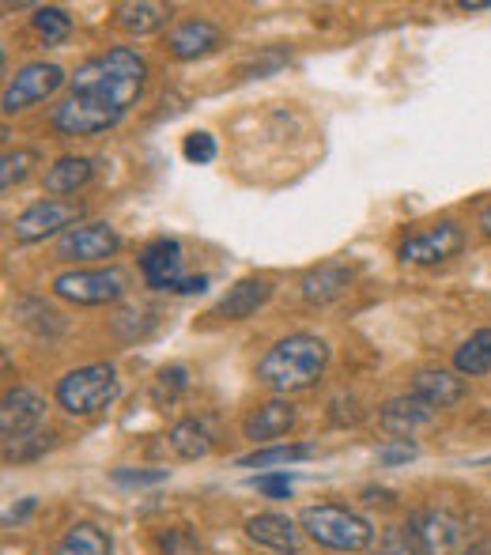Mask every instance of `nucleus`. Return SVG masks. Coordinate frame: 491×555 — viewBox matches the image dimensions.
Returning <instances> with one entry per match:
<instances>
[{
    "instance_id": "1",
    "label": "nucleus",
    "mask_w": 491,
    "mask_h": 555,
    "mask_svg": "<svg viewBox=\"0 0 491 555\" xmlns=\"http://www.w3.org/2000/svg\"><path fill=\"white\" fill-rule=\"evenodd\" d=\"M144 80H147V65H144V57L132 50H111V53H103V57H91L68 76L73 95L103 99V103L118 106L121 114L140 99Z\"/></svg>"
},
{
    "instance_id": "2",
    "label": "nucleus",
    "mask_w": 491,
    "mask_h": 555,
    "mask_svg": "<svg viewBox=\"0 0 491 555\" xmlns=\"http://www.w3.org/2000/svg\"><path fill=\"white\" fill-rule=\"evenodd\" d=\"M325 366H330V344L310 333H295L264 351V359L257 363V378L280 393H295L314 386Z\"/></svg>"
},
{
    "instance_id": "3",
    "label": "nucleus",
    "mask_w": 491,
    "mask_h": 555,
    "mask_svg": "<svg viewBox=\"0 0 491 555\" xmlns=\"http://www.w3.org/2000/svg\"><path fill=\"white\" fill-rule=\"evenodd\" d=\"M118 401V374L106 363H91L57 382V404L68 416H95Z\"/></svg>"
},
{
    "instance_id": "4",
    "label": "nucleus",
    "mask_w": 491,
    "mask_h": 555,
    "mask_svg": "<svg viewBox=\"0 0 491 555\" xmlns=\"http://www.w3.org/2000/svg\"><path fill=\"white\" fill-rule=\"evenodd\" d=\"M299 526L307 529L318 544L337 548V552H363L374 537L367 518H360V514L345 511V506H333V503L307 506V511L299 514Z\"/></svg>"
},
{
    "instance_id": "5",
    "label": "nucleus",
    "mask_w": 491,
    "mask_h": 555,
    "mask_svg": "<svg viewBox=\"0 0 491 555\" xmlns=\"http://www.w3.org/2000/svg\"><path fill=\"white\" fill-rule=\"evenodd\" d=\"M140 272H144L147 287H155V292L201 295L208 287V276H185L182 272V246L175 238H155L152 246H144Z\"/></svg>"
},
{
    "instance_id": "6",
    "label": "nucleus",
    "mask_w": 491,
    "mask_h": 555,
    "mask_svg": "<svg viewBox=\"0 0 491 555\" xmlns=\"http://www.w3.org/2000/svg\"><path fill=\"white\" fill-rule=\"evenodd\" d=\"M53 292L76 307H106L129 292V276L121 269H76L53 280Z\"/></svg>"
},
{
    "instance_id": "7",
    "label": "nucleus",
    "mask_w": 491,
    "mask_h": 555,
    "mask_svg": "<svg viewBox=\"0 0 491 555\" xmlns=\"http://www.w3.org/2000/svg\"><path fill=\"white\" fill-rule=\"evenodd\" d=\"M121 111L103 99L91 95H68L61 106H53V129L65 132V137H95V132H106L121 121Z\"/></svg>"
},
{
    "instance_id": "8",
    "label": "nucleus",
    "mask_w": 491,
    "mask_h": 555,
    "mask_svg": "<svg viewBox=\"0 0 491 555\" xmlns=\"http://www.w3.org/2000/svg\"><path fill=\"white\" fill-rule=\"evenodd\" d=\"M42 420L46 401L27 386H15L4 393V409H0V431H4V446H23L27 439H42Z\"/></svg>"
},
{
    "instance_id": "9",
    "label": "nucleus",
    "mask_w": 491,
    "mask_h": 555,
    "mask_svg": "<svg viewBox=\"0 0 491 555\" xmlns=\"http://www.w3.org/2000/svg\"><path fill=\"white\" fill-rule=\"evenodd\" d=\"M83 216L80 201H61V197H46L38 205H30L27 212H20L15 220V238L20 242H42L57 231H73V223Z\"/></svg>"
},
{
    "instance_id": "10",
    "label": "nucleus",
    "mask_w": 491,
    "mask_h": 555,
    "mask_svg": "<svg viewBox=\"0 0 491 555\" xmlns=\"http://www.w3.org/2000/svg\"><path fill=\"white\" fill-rule=\"evenodd\" d=\"M61 83H65V73H61L57 65L35 61V65L20 68L15 80L8 83V91H4V114H20V111H27V106L42 103V99H50Z\"/></svg>"
},
{
    "instance_id": "11",
    "label": "nucleus",
    "mask_w": 491,
    "mask_h": 555,
    "mask_svg": "<svg viewBox=\"0 0 491 555\" xmlns=\"http://www.w3.org/2000/svg\"><path fill=\"white\" fill-rule=\"evenodd\" d=\"M465 246V231L457 223H435L427 227V231L412 234V238L401 242V261L409 264H439L447 261V257L462 254Z\"/></svg>"
},
{
    "instance_id": "12",
    "label": "nucleus",
    "mask_w": 491,
    "mask_h": 555,
    "mask_svg": "<svg viewBox=\"0 0 491 555\" xmlns=\"http://www.w3.org/2000/svg\"><path fill=\"white\" fill-rule=\"evenodd\" d=\"M118 246L121 238L111 223H80L61 234L57 257L61 261H103V257L118 254Z\"/></svg>"
},
{
    "instance_id": "13",
    "label": "nucleus",
    "mask_w": 491,
    "mask_h": 555,
    "mask_svg": "<svg viewBox=\"0 0 491 555\" xmlns=\"http://www.w3.org/2000/svg\"><path fill=\"white\" fill-rule=\"evenodd\" d=\"M409 529L419 555H454L462 544V521L447 511H419Z\"/></svg>"
},
{
    "instance_id": "14",
    "label": "nucleus",
    "mask_w": 491,
    "mask_h": 555,
    "mask_svg": "<svg viewBox=\"0 0 491 555\" xmlns=\"http://www.w3.org/2000/svg\"><path fill=\"white\" fill-rule=\"evenodd\" d=\"M220 46H223V30L208 20H185L167 35V50L178 61H197L205 53L220 50Z\"/></svg>"
},
{
    "instance_id": "15",
    "label": "nucleus",
    "mask_w": 491,
    "mask_h": 555,
    "mask_svg": "<svg viewBox=\"0 0 491 555\" xmlns=\"http://www.w3.org/2000/svg\"><path fill=\"white\" fill-rule=\"evenodd\" d=\"M435 424V409L427 401H419L416 393L409 397H393V401L382 404V427H386L389 435H397L401 442H409L416 431H424V427Z\"/></svg>"
},
{
    "instance_id": "16",
    "label": "nucleus",
    "mask_w": 491,
    "mask_h": 555,
    "mask_svg": "<svg viewBox=\"0 0 491 555\" xmlns=\"http://www.w3.org/2000/svg\"><path fill=\"white\" fill-rule=\"evenodd\" d=\"M272 299V284L264 276H246L216 302L212 318H223V322H243V318H254L264 302Z\"/></svg>"
},
{
    "instance_id": "17",
    "label": "nucleus",
    "mask_w": 491,
    "mask_h": 555,
    "mask_svg": "<svg viewBox=\"0 0 491 555\" xmlns=\"http://www.w3.org/2000/svg\"><path fill=\"white\" fill-rule=\"evenodd\" d=\"M246 533L254 544H264L272 552H284V555H295L299 552V529H295L292 518L284 514H254L246 521Z\"/></svg>"
},
{
    "instance_id": "18",
    "label": "nucleus",
    "mask_w": 491,
    "mask_h": 555,
    "mask_svg": "<svg viewBox=\"0 0 491 555\" xmlns=\"http://www.w3.org/2000/svg\"><path fill=\"white\" fill-rule=\"evenodd\" d=\"M356 272L348 264H318L314 272L302 276V299L307 302H333L352 287Z\"/></svg>"
},
{
    "instance_id": "19",
    "label": "nucleus",
    "mask_w": 491,
    "mask_h": 555,
    "mask_svg": "<svg viewBox=\"0 0 491 555\" xmlns=\"http://www.w3.org/2000/svg\"><path fill=\"white\" fill-rule=\"evenodd\" d=\"M412 393L439 412V409H450V404L462 401L465 382L457 378V374H450V371H419L416 382H412Z\"/></svg>"
},
{
    "instance_id": "20",
    "label": "nucleus",
    "mask_w": 491,
    "mask_h": 555,
    "mask_svg": "<svg viewBox=\"0 0 491 555\" xmlns=\"http://www.w3.org/2000/svg\"><path fill=\"white\" fill-rule=\"evenodd\" d=\"M295 427V409L287 401H269L246 420V439L254 442H276Z\"/></svg>"
},
{
    "instance_id": "21",
    "label": "nucleus",
    "mask_w": 491,
    "mask_h": 555,
    "mask_svg": "<svg viewBox=\"0 0 491 555\" xmlns=\"http://www.w3.org/2000/svg\"><path fill=\"white\" fill-rule=\"evenodd\" d=\"M118 15V27L129 35H152V30L167 27L170 20V4H155V0H129V4L114 8Z\"/></svg>"
},
{
    "instance_id": "22",
    "label": "nucleus",
    "mask_w": 491,
    "mask_h": 555,
    "mask_svg": "<svg viewBox=\"0 0 491 555\" xmlns=\"http://www.w3.org/2000/svg\"><path fill=\"white\" fill-rule=\"evenodd\" d=\"M111 552H114L111 537L99 526H88V521L68 529L57 541V548H53V555H111Z\"/></svg>"
},
{
    "instance_id": "23",
    "label": "nucleus",
    "mask_w": 491,
    "mask_h": 555,
    "mask_svg": "<svg viewBox=\"0 0 491 555\" xmlns=\"http://www.w3.org/2000/svg\"><path fill=\"white\" fill-rule=\"evenodd\" d=\"M91 159H76V155H65L57 159L50 170H46V190L50 193H76L80 185L91 182Z\"/></svg>"
},
{
    "instance_id": "24",
    "label": "nucleus",
    "mask_w": 491,
    "mask_h": 555,
    "mask_svg": "<svg viewBox=\"0 0 491 555\" xmlns=\"http://www.w3.org/2000/svg\"><path fill=\"white\" fill-rule=\"evenodd\" d=\"M454 371L457 374H469V378H477V374L491 371V330L473 333L469 340H465L462 348L454 351Z\"/></svg>"
},
{
    "instance_id": "25",
    "label": "nucleus",
    "mask_w": 491,
    "mask_h": 555,
    "mask_svg": "<svg viewBox=\"0 0 491 555\" xmlns=\"http://www.w3.org/2000/svg\"><path fill=\"white\" fill-rule=\"evenodd\" d=\"M170 446H175L178 457L197 461V457H205V453L212 450V439H208V431L197 424V420H182V424L170 427Z\"/></svg>"
},
{
    "instance_id": "26",
    "label": "nucleus",
    "mask_w": 491,
    "mask_h": 555,
    "mask_svg": "<svg viewBox=\"0 0 491 555\" xmlns=\"http://www.w3.org/2000/svg\"><path fill=\"white\" fill-rule=\"evenodd\" d=\"M35 30L50 46H61L68 35H73V15H68L65 8H38V12H35Z\"/></svg>"
},
{
    "instance_id": "27",
    "label": "nucleus",
    "mask_w": 491,
    "mask_h": 555,
    "mask_svg": "<svg viewBox=\"0 0 491 555\" xmlns=\"http://www.w3.org/2000/svg\"><path fill=\"white\" fill-rule=\"evenodd\" d=\"M314 453V446H272V450H257L243 457L246 468H264V465H287V461H302Z\"/></svg>"
},
{
    "instance_id": "28",
    "label": "nucleus",
    "mask_w": 491,
    "mask_h": 555,
    "mask_svg": "<svg viewBox=\"0 0 491 555\" xmlns=\"http://www.w3.org/2000/svg\"><path fill=\"white\" fill-rule=\"evenodd\" d=\"M374 555H419L416 537H412V529H401V526L386 529V533H382V541H378V548H374Z\"/></svg>"
},
{
    "instance_id": "29",
    "label": "nucleus",
    "mask_w": 491,
    "mask_h": 555,
    "mask_svg": "<svg viewBox=\"0 0 491 555\" xmlns=\"http://www.w3.org/2000/svg\"><path fill=\"white\" fill-rule=\"evenodd\" d=\"M30 163H35V152H4V159H0V185H4V190L20 185L23 178H27Z\"/></svg>"
},
{
    "instance_id": "30",
    "label": "nucleus",
    "mask_w": 491,
    "mask_h": 555,
    "mask_svg": "<svg viewBox=\"0 0 491 555\" xmlns=\"http://www.w3.org/2000/svg\"><path fill=\"white\" fill-rule=\"evenodd\" d=\"M159 552L163 555H201V541L193 537V529L178 526V529H170V533L159 541Z\"/></svg>"
},
{
    "instance_id": "31",
    "label": "nucleus",
    "mask_w": 491,
    "mask_h": 555,
    "mask_svg": "<svg viewBox=\"0 0 491 555\" xmlns=\"http://www.w3.org/2000/svg\"><path fill=\"white\" fill-rule=\"evenodd\" d=\"M182 155L190 163H212L216 159V140L208 137V132H190V137H185V144H182Z\"/></svg>"
},
{
    "instance_id": "32",
    "label": "nucleus",
    "mask_w": 491,
    "mask_h": 555,
    "mask_svg": "<svg viewBox=\"0 0 491 555\" xmlns=\"http://www.w3.org/2000/svg\"><path fill=\"white\" fill-rule=\"evenodd\" d=\"M254 488L261 491V495H272V499L292 495V480H287V476H257Z\"/></svg>"
},
{
    "instance_id": "33",
    "label": "nucleus",
    "mask_w": 491,
    "mask_h": 555,
    "mask_svg": "<svg viewBox=\"0 0 491 555\" xmlns=\"http://www.w3.org/2000/svg\"><path fill=\"white\" fill-rule=\"evenodd\" d=\"M178 389H185V371L182 366H170V371H163L159 374V389H155V397H170V393H178Z\"/></svg>"
},
{
    "instance_id": "34",
    "label": "nucleus",
    "mask_w": 491,
    "mask_h": 555,
    "mask_svg": "<svg viewBox=\"0 0 491 555\" xmlns=\"http://www.w3.org/2000/svg\"><path fill=\"white\" fill-rule=\"evenodd\" d=\"M409 457H416V446H412V442L386 446V450L378 453V461H382V465H397V461H409Z\"/></svg>"
},
{
    "instance_id": "35",
    "label": "nucleus",
    "mask_w": 491,
    "mask_h": 555,
    "mask_svg": "<svg viewBox=\"0 0 491 555\" xmlns=\"http://www.w3.org/2000/svg\"><path fill=\"white\" fill-rule=\"evenodd\" d=\"M114 480L129 483V488L137 483V488H140V483H163V480H167V473H129V468H118V473H114Z\"/></svg>"
},
{
    "instance_id": "36",
    "label": "nucleus",
    "mask_w": 491,
    "mask_h": 555,
    "mask_svg": "<svg viewBox=\"0 0 491 555\" xmlns=\"http://www.w3.org/2000/svg\"><path fill=\"white\" fill-rule=\"evenodd\" d=\"M491 0H462V12H488Z\"/></svg>"
},
{
    "instance_id": "37",
    "label": "nucleus",
    "mask_w": 491,
    "mask_h": 555,
    "mask_svg": "<svg viewBox=\"0 0 491 555\" xmlns=\"http://www.w3.org/2000/svg\"><path fill=\"white\" fill-rule=\"evenodd\" d=\"M462 555H491L488 544H477V548H469V552H462Z\"/></svg>"
},
{
    "instance_id": "38",
    "label": "nucleus",
    "mask_w": 491,
    "mask_h": 555,
    "mask_svg": "<svg viewBox=\"0 0 491 555\" xmlns=\"http://www.w3.org/2000/svg\"><path fill=\"white\" fill-rule=\"evenodd\" d=\"M480 227H484V231L491 234V208H484V216H480Z\"/></svg>"
}]
</instances>
